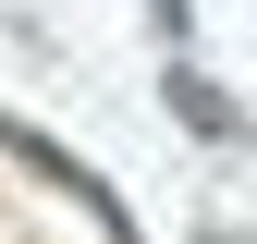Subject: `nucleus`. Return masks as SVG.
<instances>
[{
    "label": "nucleus",
    "mask_w": 257,
    "mask_h": 244,
    "mask_svg": "<svg viewBox=\"0 0 257 244\" xmlns=\"http://www.w3.org/2000/svg\"><path fill=\"white\" fill-rule=\"evenodd\" d=\"M159 98H172V122H184V134H208V146H233V134H245V110L220 98L208 74H172V86H159Z\"/></svg>",
    "instance_id": "f03ea898"
},
{
    "label": "nucleus",
    "mask_w": 257,
    "mask_h": 244,
    "mask_svg": "<svg viewBox=\"0 0 257 244\" xmlns=\"http://www.w3.org/2000/svg\"><path fill=\"white\" fill-rule=\"evenodd\" d=\"M0 146H13V159H25V171H37V183H49V196H74V208H86V220H98V244H147V220H135V208H122V196H110V183H98V171H86V159H74V146H49V134H37V122H13V110H0Z\"/></svg>",
    "instance_id": "f257e3e1"
}]
</instances>
